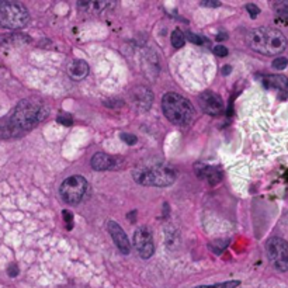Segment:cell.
<instances>
[{
    "instance_id": "obj_1",
    "label": "cell",
    "mask_w": 288,
    "mask_h": 288,
    "mask_svg": "<svg viewBox=\"0 0 288 288\" xmlns=\"http://www.w3.org/2000/svg\"><path fill=\"white\" fill-rule=\"evenodd\" d=\"M248 45L262 55H278L287 48V38L276 28L260 27L249 31L246 36Z\"/></svg>"
},
{
    "instance_id": "obj_25",
    "label": "cell",
    "mask_w": 288,
    "mask_h": 288,
    "mask_svg": "<svg viewBox=\"0 0 288 288\" xmlns=\"http://www.w3.org/2000/svg\"><path fill=\"white\" fill-rule=\"evenodd\" d=\"M18 274V271H17V266L16 264H12L10 267H9V276L16 277Z\"/></svg>"
},
{
    "instance_id": "obj_8",
    "label": "cell",
    "mask_w": 288,
    "mask_h": 288,
    "mask_svg": "<svg viewBox=\"0 0 288 288\" xmlns=\"http://www.w3.org/2000/svg\"><path fill=\"white\" fill-rule=\"evenodd\" d=\"M134 248L142 259H149L155 253V243L152 234L146 226H141L134 234Z\"/></svg>"
},
{
    "instance_id": "obj_7",
    "label": "cell",
    "mask_w": 288,
    "mask_h": 288,
    "mask_svg": "<svg viewBox=\"0 0 288 288\" xmlns=\"http://www.w3.org/2000/svg\"><path fill=\"white\" fill-rule=\"evenodd\" d=\"M267 256L270 263L276 267L278 271L288 270V243L287 240L278 236H273L269 239L267 245Z\"/></svg>"
},
{
    "instance_id": "obj_4",
    "label": "cell",
    "mask_w": 288,
    "mask_h": 288,
    "mask_svg": "<svg viewBox=\"0 0 288 288\" xmlns=\"http://www.w3.org/2000/svg\"><path fill=\"white\" fill-rule=\"evenodd\" d=\"M132 176L138 184L149 186V187H166L173 184V181L176 180L175 169L166 164L138 167L134 170Z\"/></svg>"
},
{
    "instance_id": "obj_14",
    "label": "cell",
    "mask_w": 288,
    "mask_h": 288,
    "mask_svg": "<svg viewBox=\"0 0 288 288\" xmlns=\"http://www.w3.org/2000/svg\"><path fill=\"white\" fill-rule=\"evenodd\" d=\"M113 158L104 152H97L91 158V167L94 170H108L113 166Z\"/></svg>"
},
{
    "instance_id": "obj_11",
    "label": "cell",
    "mask_w": 288,
    "mask_h": 288,
    "mask_svg": "<svg viewBox=\"0 0 288 288\" xmlns=\"http://www.w3.org/2000/svg\"><path fill=\"white\" fill-rule=\"evenodd\" d=\"M264 86L267 89H273L280 93L281 99L288 97V79L281 75H269L263 79Z\"/></svg>"
},
{
    "instance_id": "obj_26",
    "label": "cell",
    "mask_w": 288,
    "mask_h": 288,
    "mask_svg": "<svg viewBox=\"0 0 288 288\" xmlns=\"http://www.w3.org/2000/svg\"><path fill=\"white\" fill-rule=\"evenodd\" d=\"M231 71H232V68H231L229 65H225V66H224V69H222V75H229V73H231Z\"/></svg>"
},
{
    "instance_id": "obj_10",
    "label": "cell",
    "mask_w": 288,
    "mask_h": 288,
    "mask_svg": "<svg viewBox=\"0 0 288 288\" xmlns=\"http://www.w3.org/2000/svg\"><path fill=\"white\" fill-rule=\"evenodd\" d=\"M107 229H108V234L111 235L114 243L117 245V248L120 249V252L124 253V254H128L131 252V242H129V239L126 236V231L118 225L115 221H110Z\"/></svg>"
},
{
    "instance_id": "obj_21",
    "label": "cell",
    "mask_w": 288,
    "mask_h": 288,
    "mask_svg": "<svg viewBox=\"0 0 288 288\" xmlns=\"http://www.w3.org/2000/svg\"><path fill=\"white\" fill-rule=\"evenodd\" d=\"M121 139H123L126 144H128V145H134V144H137V141H138L135 135H132V134H126V132L121 134Z\"/></svg>"
},
{
    "instance_id": "obj_12",
    "label": "cell",
    "mask_w": 288,
    "mask_h": 288,
    "mask_svg": "<svg viewBox=\"0 0 288 288\" xmlns=\"http://www.w3.org/2000/svg\"><path fill=\"white\" fill-rule=\"evenodd\" d=\"M196 173L198 177L207 180L210 184H218L222 180V173L218 167H213V166H205V164H200V167L196 169Z\"/></svg>"
},
{
    "instance_id": "obj_23",
    "label": "cell",
    "mask_w": 288,
    "mask_h": 288,
    "mask_svg": "<svg viewBox=\"0 0 288 288\" xmlns=\"http://www.w3.org/2000/svg\"><path fill=\"white\" fill-rule=\"evenodd\" d=\"M63 219L68 222V229H71L72 228V214L69 211H63Z\"/></svg>"
},
{
    "instance_id": "obj_6",
    "label": "cell",
    "mask_w": 288,
    "mask_h": 288,
    "mask_svg": "<svg viewBox=\"0 0 288 288\" xmlns=\"http://www.w3.org/2000/svg\"><path fill=\"white\" fill-rule=\"evenodd\" d=\"M89 184L82 176H71L61 184V197L68 204H77L85 198Z\"/></svg>"
},
{
    "instance_id": "obj_5",
    "label": "cell",
    "mask_w": 288,
    "mask_h": 288,
    "mask_svg": "<svg viewBox=\"0 0 288 288\" xmlns=\"http://www.w3.org/2000/svg\"><path fill=\"white\" fill-rule=\"evenodd\" d=\"M30 21V14L23 4L16 1H0V27L23 28Z\"/></svg>"
},
{
    "instance_id": "obj_2",
    "label": "cell",
    "mask_w": 288,
    "mask_h": 288,
    "mask_svg": "<svg viewBox=\"0 0 288 288\" xmlns=\"http://www.w3.org/2000/svg\"><path fill=\"white\" fill-rule=\"evenodd\" d=\"M47 115L48 113L44 106L34 101L23 100L16 106L12 115L7 118V123H10L17 131L23 134L24 131L31 129L33 126H37L38 123L45 120Z\"/></svg>"
},
{
    "instance_id": "obj_17",
    "label": "cell",
    "mask_w": 288,
    "mask_h": 288,
    "mask_svg": "<svg viewBox=\"0 0 288 288\" xmlns=\"http://www.w3.org/2000/svg\"><path fill=\"white\" fill-rule=\"evenodd\" d=\"M239 281H225V283H219V284H214V286H201V287L197 288H235L238 287Z\"/></svg>"
},
{
    "instance_id": "obj_27",
    "label": "cell",
    "mask_w": 288,
    "mask_h": 288,
    "mask_svg": "<svg viewBox=\"0 0 288 288\" xmlns=\"http://www.w3.org/2000/svg\"><path fill=\"white\" fill-rule=\"evenodd\" d=\"M226 38V36H218V37H216V39H218V41H221V39H225Z\"/></svg>"
},
{
    "instance_id": "obj_22",
    "label": "cell",
    "mask_w": 288,
    "mask_h": 288,
    "mask_svg": "<svg viewBox=\"0 0 288 288\" xmlns=\"http://www.w3.org/2000/svg\"><path fill=\"white\" fill-rule=\"evenodd\" d=\"M213 51L216 56H221V58H224V56L228 55V50H226L224 45H215Z\"/></svg>"
},
{
    "instance_id": "obj_9",
    "label": "cell",
    "mask_w": 288,
    "mask_h": 288,
    "mask_svg": "<svg viewBox=\"0 0 288 288\" xmlns=\"http://www.w3.org/2000/svg\"><path fill=\"white\" fill-rule=\"evenodd\" d=\"M200 106L202 111L210 115H219L224 111V101L221 96H218L214 91H204L200 94Z\"/></svg>"
},
{
    "instance_id": "obj_3",
    "label": "cell",
    "mask_w": 288,
    "mask_h": 288,
    "mask_svg": "<svg viewBox=\"0 0 288 288\" xmlns=\"http://www.w3.org/2000/svg\"><path fill=\"white\" fill-rule=\"evenodd\" d=\"M162 108L166 118L176 126H187L194 117L193 104L177 93H166L163 96Z\"/></svg>"
},
{
    "instance_id": "obj_13",
    "label": "cell",
    "mask_w": 288,
    "mask_h": 288,
    "mask_svg": "<svg viewBox=\"0 0 288 288\" xmlns=\"http://www.w3.org/2000/svg\"><path fill=\"white\" fill-rule=\"evenodd\" d=\"M90 66L86 61L82 59H75L68 65V75L71 76L73 80H82L89 75Z\"/></svg>"
},
{
    "instance_id": "obj_16",
    "label": "cell",
    "mask_w": 288,
    "mask_h": 288,
    "mask_svg": "<svg viewBox=\"0 0 288 288\" xmlns=\"http://www.w3.org/2000/svg\"><path fill=\"white\" fill-rule=\"evenodd\" d=\"M56 121H58L61 126H71L72 124H73V117H72L69 113H61L59 115H58Z\"/></svg>"
},
{
    "instance_id": "obj_24",
    "label": "cell",
    "mask_w": 288,
    "mask_h": 288,
    "mask_svg": "<svg viewBox=\"0 0 288 288\" xmlns=\"http://www.w3.org/2000/svg\"><path fill=\"white\" fill-rule=\"evenodd\" d=\"M201 4L202 6H208V7H218V6H221L219 1H213V0L211 1H202Z\"/></svg>"
},
{
    "instance_id": "obj_20",
    "label": "cell",
    "mask_w": 288,
    "mask_h": 288,
    "mask_svg": "<svg viewBox=\"0 0 288 288\" xmlns=\"http://www.w3.org/2000/svg\"><path fill=\"white\" fill-rule=\"evenodd\" d=\"M190 42H193V44H197V45H201L202 42H204V39L200 37V36H197V34H194V33H187V36H186Z\"/></svg>"
},
{
    "instance_id": "obj_15",
    "label": "cell",
    "mask_w": 288,
    "mask_h": 288,
    "mask_svg": "<svg viewBox=\"0 0 288 288\" xmlns=\"http://www.w3.org/2000/svg\"><path fill=\"white\" fill-rule=\"evenodd\" d=\"M186 44V36L183 34V31L180 28H176L172 33V45L175 48H181Z\"/></svg>"
},
{
    "instance_id": "obj_19",
    "label": "cell",
    "mask_w": 288,
    "mask_h": 288,
    "mask_svg": "<svg viewBox=\"0 0 288 288\" xmlns=\"http://www.w3.org/2000/svg\"><path fill=\"white\" fill-rule=\"evenodd\" d=\"M246 10L249 12L252 18H256L257 16H259V13H260V9L256 6V4H253V3H249V4H246Z\"/></svg>"
},
{
    "instance_id": "obj_18",
    "label": "cell",
    "mask_w": 288,
    "mask_h": 288,
    "mask_svg": "<svg viewBox=\"0 0 288 288\" xmlns=\"http://www.w3.org/2000/svg\"><path fill=\"white\" fill-rule=\"evenodd\" d=\"M273 68L274 69H277V71H283V69H286L288 65V59L287 58H284V56H278V58H276L274 61H273Z\"/></svg>"
}]
</instances>
